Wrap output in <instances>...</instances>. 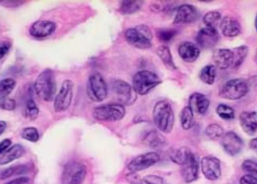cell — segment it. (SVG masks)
Segmentation results:
<instances>
[{
  "label": "cell",
  "instance_id": "f546056e",
  "mask_svg": "<svg viewBox=\"0 0 257 184\" xmlns=\"http://www.w3.org/2000/svg\"><path fill=\"white\" fill-rule=\"evenodd\" d=\"M17 82L12 78H5L0 81V101L7 99L16 87Z\"/></svg>",
  "mask_w": 257,
  "mask_h": 184
},
{
  "label": "cell",
  "instance_id": "681fc988",
  "mask_svg": "<svg viewBox=\"0 0 257 184\" xmlns=\"http://www.w3.org/2000/svg\"><path fill=\"white\" fill-rule=\"evenodd\" d=\"M254 61H255V63H256V64L257 65V49H256V52H255Z\"/></svg>",
  "mask_w": 257,
  "mask_h": 184
},
{
  "label": "cell",
  "instance_id": "6da1fadb",
  "mask_svg": "<svg viewBox=\"0 0 257 184\" xmlns=\"http://www.w3.org/2000/svg\"><path fill=\"white\" fill-rule=\"evenodd\" d=\"M153 119L159 130L169 133L173 129L175 114L172 105L166 101H160L154 105Z\"/></svg>",
  "mask_w": 257,
  "mask_h": 184
},
{
  "label": "cell",
  "instance_id": "603a6c76",
  "mask_svg": "<svg viewBox=\"0 0 257 184\" xmlns=\"http://www.w3.org/2000/svg\"><path fill=\"white\" fill-rule=\"evenodd\" d=\"M24 153H25V150L22 145L15 144L10 148H8L0 156V165H7L16 159H20L24 156Z\"/></svg>",
  "mask_w": 257,
  "mask_h": 184
},
{
  "label": "cell",
  "instance_id": "ab89813d",
  "mask_svg": "<svg viewBox=\"0 0 257 184\" xmlns=\"http://www.w3.org/2000/svg\"><path fill=\"white\" fill-rule=\"evenodd\" d=\"M17 103L15 99H5L0 101V108L4 111H12L16 108Z\"/></svg>",
  "mask_w": 257,
  "mask_h": 184
},
{
  "label": "cell",
  "instance_id": "ee69618b",
  "mask_svg": "<svg viewBox=\"0 0 257 184\" xmlns=\"http://www.w3.org/2000/svg\"><path fill=\"white\" fill-rule=\"evenodd\" d=\"M11 144H12V140L9 138H6L0 142V156L10 147Z\"/></svg>",
  "mask_w": 257,
  "mask_h": 184
},
{
  "label": "cell",
  "instance_id": "8992f818",
  "mask_svg": "<svg viewBox=\"0 0 257 184\" xmlns=\"http://www.w3.org/2000/svg\"><path fill=\"white\" fill-rule=\"evenodd\" d=\"M93 114L99 121L116 122L124 117L126 109L123 105L119 103L108 104L95 108Z\"/></svg>",
  "mask_w": 257,
  "mask_h": 184
},
{
  "label": "cell",
  "instance_id": "e575fe53",
  "mask_svg": "<svg viewBox=\"0 0 257 184\" xmlns=\"http://www.w3.org/2000/svg\"><path fill=\"white\" fill-rule=\"evenodd\" d=\"M39 114V109L33 98H30L26 104V115L30 120H35Z\"/></svg>",
  "mask_w": 257,
  "mask_h": 184
},
{
  "label": "cell",
  "instance_id": "4dcf8cb0",
  "mask_svg": "<svg viewBox=\"0 0 257 184\" xmlns=\"http://www.w3.org/2000/svg\"><path fill=\"white\" fill-rule=\"evenodd\" d=\"M144 2L123 1L120 3V11L123 15H132L140 10Z\"/></svg>",
  "mask_w": 257,
  "mask_h": 184
},
{
  "label": "cell",
  "instance_id": "2e32d148",
  "mask_svg": "<svg viewBox=\"0 0 257 184\" xmlns=\"http://www.w3.org/2000/svg\"><path fill=\"white\" fill-rule=\"evenodd\" d=\"M199 18L197 9L192 5L184 4L178 7L174 23L177 24H191Z\"/></svg>",
  "mask_w": 257,
  "mask_h": 184
},
{
  "label": "cell",
  "instance_id": "44dd1931",
  "mask_svg": "<svg viewBox=\"0 0 257 184\" xmlns=\"http://www.w3.org/2000/svg\"><path fill=\"white\" fill-rule=\"evenodd\" d=\"M178 54L184 61L193 63L199 58L200 49L195 44L185 42L181 44L178 48Z\"/></svg>",
  "mask_w": 257,
  "mask_h": 184
},
{
  "label": "cell",
  "instance_id": "f1b7e54d",
  "mask_svg": "<svg viewBox=\"0 0 257 184\" xmlns=\"http://www.w3.org/2000/svg\"><path fill=\"white\" fill-rule=\"evenodd\" d=\"M27 171H28V168H27V165H20L9 167V168H6L0 172V179L1 180H6V179L13 177V176L26 174Z\"/></svg>",
  "mask_w": 257,
  "mask_h": 184
},
{
  "label": "cell",
  "instance_id": "83f0119b",
  "mask_svg": "<svg viewBox=\"0 0 257 184\" xmlns=\"http://www.w3.org/2000/svg\"><path fill=\"white\" fill-rule=\"evenodd\" d=\"M248 51V47L245 46V45H241V46L238 47V48H234L233 51H232L234 60L233 64L232 66L233 69H238L242 65L245 59L247 58Z\"/></svg>",
  "mask_w": 257,
  "mask_h": 184
},
{
  "label": "cell",
  "instance_id": "8fae6325",
  "mask_svg": "<svg viewBox=\"0 0 257 184\" xmlns=\"http://www.w3.org/2000/svg\"><path fill=\"white\" fill-rule=\"evenodd\" d=\"M160 155L155 152L143 153L135 157L128 164L127 169L130 173H136L138 171H143L150 167L155 165L160 161Z\"/></svg>",
  "mask_w": 257,
  "mask_h": 184
},
{
  "label": "cell",
  "instance_id": "816d5d0a",
  "mask_svg": "<svg viewBox=\"0 0 257 184\" xmlns=\"http://www.w3.org/2000/svg\"><path fill=\"white\" fill-rule=\"evenodd\" d=\"M132 184H142V183H139V182H134V183H133Z\"/></svg>",
  "mask_w": 257,
  "mask_h": 184
},
{
  "label": "cell",
  "instance_id": "d6986e66",
  "mask_svg": "<svg viewBox=\"0 0 257 184\" xmlns=\"http://www.w3.org/2000/svg\"><path fill=\"white\" fill-rule=\"evenodd\" d=\"M240 125L243 131L248 135H253L257 132V112L244 111L240 114Z\"/></svg>",
  "mask_w": 257,
  "mask_h": 184
},
{
  "label": "cell",
  "instance_id": "1f68e13d",
  "mask_svg": "<svg viewBox=\"0 0 257 184\" xmlns=\"http://www.w3.org/2000/svg\"><path fill=\"white\" fill-rule=\"evenodd\" d=\"M205 134L211 139L217 140L222 138L224 135V129L217 123H211L205 129Z\"/></svg>",
  "mask_w": 257,
  "mask_h": 184
},
{
  "label": "cell",
  "instance_id": "52a82bcc",
  "mask_svg": "<svg viewBox=\"0 0 257 184\" xmlns=\"http://www.w3.org/2000/svg\"><path fill=\"white\" fill-rule=\"evenodd\" d=\"M87 94L94 102H102L108 96V87L103 76L94 72L89 78L87 86Z\"/></svg>",
  "mask_w": 257,
  "mask_h": 184
},
{
  "label": "cell",
  "instance_id": "ffe728a7",
  "mask_svg": "<svg viewBox=\"0 0 257 184\" xmlns=\"http://www.w3.org/2000/svg\"><path fill=\"white\" fill-rule=\"evenodd\" d=\"M189 107L193 112L199 114H205L210 106V101L206 96L199 93H193L189 99Z\"/></svg>",
  "mask_w": 257,
  "mask_h": 184
},
{
  "label": "cell",
  "instance_id": "b9f144b4",
  "mask_svg": "<svg viewBox=\"0 0 257 184\" xmlns=\"http://www.w3.org/2000/svg\"><path fill=\"white\" fill-rule=\"evenodd\" d=\"M12 48V44L7 41H0V59L6 57Z\"/></svg>",
  "mask_w": 257,
  "mask_h": 184
},
{
  "label": "cell",
  "instance_id": "7c38bea8",
  "mask_svg": "<svg viewBox=\"0 0 257 184\" xmlns=\"http://www.w3.org/2000/svg\"><path fill=\"white\" fill-rule=\"evenodd\" d=\"M202 174L209 180H216L221 175L220 161L214 156H205L201 160Z\"/></svg>",
  "mask_w": 257,
  "mask_h": 184
},
{
  "label": "cell",
  "instance_id": "f35d334b",
  "mask_svg": "<svg viewBox=\"0 0 257 184\" xmlns=\"http://www.w3.org/2000/svg\"><path fill=\"white\" fill-rule=\"evenodd\" d=\"M177 34V31L175 30H170V29H165V30H160L158 32V38L163 42H167L172 40L175 35Z\"/></svg>",
  "mask_w": 257,
  "mask_h": 184
},
{
  "label": "cell",
  "instance_id": "277c9868",
  "mask_svg": "<svg viewBox=\"0 0 257 184\" xmlns=\"http://www.w3.org/2000/svg\"><path fill=\"white\" fill-rule=\"evenodd\" d=\"M125 38L128 44L139 49H148L152 46L153 34L148 26L139 25L128 29Z\"/></svg>",
  "mask_w": 257,
  "mask_h": 184
},
{
  "label": "cell",
  "instance_id": "7dc6e473",
  "mask_svg": "<svg viewBox=\"0 0 257 184\" xmlns=\"http://www.w3.org/2000/svg\"><path fill=\"white\" fill-rule=\"evenodd\" d=\"M249 146H250L251 150H253V151L256 152L257 153V138H253V139L250 140Z\"/></svg>",
  "mask_w": 257,
  "mask_h": 184
},
{
  "label": "cell",
  "instance_id": "9a60e30c",
  "mask_svg": "<svg viewBox=\"0 0 257 184\" xmlns=\"http://www.w3.org/2000/svg\"><path fill=\"white\" fill-rule=\"evenodd\" d=\"M57 28L55 23L51 21H37L33 23L29 30V33L36 39H43L51 36Z\"/></svg>",
  "mask_w": 257,
  "mask_h": 184
},
{
  "label": "cell",
  "instance_id": "ba28073f",
  "mask_svg": "<svg viewBox=\"0 0 257 184\" xmlns=\"http://www.w3.org/2000/svg\"><path fill=\"white\" fill-rule=\"evenodd\" d=\"M87 175V168L79 162H70L64 167L62 184H82Z\"/></svg>",
  "mask_w": 257,
  "mask_h": 184
},
{
  "label": "cell",
  "instance_id": "e0dca14e",
  "mask_svg": "<svg viewBox=\"0 0 257 184\" xmlns=\"http://www.w3.org/2000/svg\"><path fill=\"white\" fill-rule=\"evenodd\" d=\"M199 168V161L194 153H192L187 162L181 165V176L184 182L190 183L197 180Z\"/></svg>",
  "mask_w": 257,
  "mask_h": 184
},
{
  "label": "cell",
  "instance_id": "7bdbcfd3",
  "mask_svg": "<svg viewBox=\"0 0 257 184\" xmlns=\"http://www.w3.org/2000/svg\"><path fill=\"white\" fill-rule=\"evenodd\" d=\"M241 184H257V177L251 174H245L240 179Z\"/></svg>",
  "mask_w": 257,
  "mask_h": 184
},
{
  "label": "cell",
  "instance_id": "5bb4252c",
  "mask_svg": "<svg viewBox=\"0 0 257 184\" xmlns=\"http://www.w3.org/2000/svg\"><path fill=\"white\" fill-rule=\"evenodd\" d=\"M196 39L199 47L204 49H210L217 45L220 35L215 27H205L199 30Z\"/></svg>",
  "mask_w": 257,
  "mask_h": 184
},
{
  "label": "cell",
  "instance_id": "7402d4cb",
  "mask_svg": "<svg viewBox=\"0 0 257 184\" xmlns=\"http://www.w3.org/2000/svg\"><path fill=\"white\" fill-rule=\"evenodd\" d=\"M220 30L225 37L233 38L239 34L241 32V27L235 18L226 16L222 20Z\"/></svg>",
  "mask_w": 257,
  "mask_h": 184
},
{
  "label": "cell",
  "instance_id": "9c48e42d",
  "mask_svg": "<svg viewBox=\"0 0 257 184\" xmlns=\"http://www.w3.org/2000/svg\"><path fill=\"white\" fill-rule=\"evenodd\" d=\"M111 90L114 98L120 105H130L136 102L137 96L133 87L122 80H115L111 84Z\"/></svg>",
  "mask_w": 257,
  "mask_h": 184
},
{
  "label": "cell",
  "instance_id": "d4e9b609",
  "mask_svg": "<svg viewBox=\"0 0 257 184\" xmlns=\"http://www.w3.org/2000/svg\"><path fill=\"white\" fill-rule=\"evenodd\" d=\"M156 53H157V56L160 57L161 61L163 62V64L166 66V68L171 69V70H175L177 69L169 47L166 46V45H161V46L157 48Z\"/></svg>",
  "mask_w": 257,
  "mask_h": 184
},
{
  "label": "cell",
  "instance_id": "8d00e7d4",
  "mask_svg": "<svg viewBox=\"0 0 257 184\" xmlns=\"http://www.w3.org/2000/svg\"><path fill=\"white\" fill-rule=\"evenodd\" d=\"M221 18V14L220 12L217 11H211L205 14L203 18V22L206 27H214L215 24L220 21Z\"/></svg>",
  "mask_w": 257,
  "mask_h": 184
},
{
  "label": "cell",
  "instance_id": "60d3db41",
  "mask_svg": "<svg viewBox=\"0 0 257 184\" xmlns=\"http://www.w3.org/2000/svg\"><path fill=\"white\" fill-rule=\"evenodd\" d=\"M142 184H168L163 177L157 175H148L144 177Z\"/></svg>",
  "mask_w": 257,
  "mask_h": 184
},
{
  "label": "cell",
  "instance_id": "7a4b0ae2",
  "mask_svg": "<svg viewBox=\"0 0 257 184\" xmlns=\"http://www.w3.org/2000/svg\"><path fill=\"white\" fill-rule=\"evenodd\" d=\"M34 89L37 96L42 100L51 102L54 99L57 85L52 70L47 69L39 74L35 81Z\"/></svg>",
  "mask_w": 257,
  "mask_h": 184
},
{
  "label": "cell",
  "instance_id": "c3c4849f",
  "mask_svg": "<svg viewBox=\"0 0 257 184\" xmlns=\"http://www.w3.org/2000/svg\"><path fill=\"white\" fill-rule=\"evenodd\" d=\"M6 127H7V124H6V122L3 121V120H0V135L5 132Z\"/></svg>",
  "mask_w": 257,
  "mask_h": 184
},
{
  "label": "cell",
  "instance_id": "f6af8a7d",
  "mask_svg": "<svg viewBox=\"0 0 257 184\" xmlns=\"http://www.w3.org/2000/svg\"><path fill=\"white\" fill-rule=\"evenodd\" d=\"M30 182V178L27 177H21L14 179L5 184H27Z\"/></svg>",
  "mask_w": 257,
  "mask_h": 184
},
{
  "label": "cell",
  "instance_id": "30bf717a",
  "mask_svg": "<svg viewBox=\"0 0 257 184\" xmlns=\"http://www.w3.org/2000/svg\"><path fill=\"white\" fill-rule=\"evenodd\" d=\"M73 82L70 80L63 81L60 91L54 99V107L56 112L66 111L72 103L73 98Z\"/></svg>",
  "mask_w": 257,
  "mask_h": 184
},
{
  "label": "cell",
  "instance_id": "bcb514c9",
  "mask_svg": "<svg viewBox=\"0 0 257 184\" xmlns=\"http://www.w3.org/2000/svg\"><path fill=\"white\" fill-rule=\"evenodd\" d=\"M247 82V84H248L249 88L257 92V75H253V76L250 77Z\"/></svg>",
  "mask_w": 257,
  "mask_h": 184
},
{
  "label": "cell",
  "instance_id": "74e56055",
  "mask_svg": "<svg viewBox=\"0 0 257 184\" xmlns=\"http://www.w3.org/2000/svg\"><path fill=\"white\" fill-rule=\"evenodd\" d=\"M242 169L246 172L249 173L248 174L257 177V162L252 159H247L244 161L242 163Z\"/></svg>",
  "mask_w": 257,
  "mask_h": 184
},
{
  "label": "cell",
  "instance_id": "3957f363",
  "mask_svg": "<svg viewBox=\"0 0 257 184\" xmlns=\"http://www.w3.org/2000/svg\"><path fill=\"white\" fill-rule=\"evenodd\" d=\"M158 75L151 71H139L133 77V88L136 94L145 96L161 84Z\"/></svg>",
  "mask_w": 257,
  "mask_h": 184
},
{
  "label": "cell",
  "instance_id": "5b68a950",
  "mask_svg": "<svg viewBox=\"0 0 257 184\" xmlns=\"http://www.w3.org/2000/svg\"><path fill=\"white\" fill-rule=\"evenodd\" d=\"M247 81L242 78L229 80L220 89V97L227 100H238L245 96L249 92Z\"/></svg>",
  "mask_w": 257,
  "mask_h": 184
},
{
  "label": "cell",
  "instance_id": "d590c367",
  "mask_svg": "<svg viewBox=\"0 0 257 184\" xmlns=\"http://www.w3.org/2000/svg\"><path fill=\"white\" fill-rule=\"evenodd\" d=\"M21 137L30 142H37L40 138L39 131L35 127H27L23 129Z\"/></svg>",
  "mask_w": 257,
  "mask_h": 184
},
{
  "label": "cell",
  "instance_id": "836d02e7",
  "mask_svg": "<svg viewBox=\"0 0 257 184\" xmlns=\"http://www.w3.org/2000/svg\"><path fill=\"white\" fill-rule=\"evenodd\" d=\"M146 141L148 145L151 146V147H154V148H158V147H162V146L164 145L165 142H166L163 135L157 133V132H150L147 136Z\"/></svg>",
  "mask_w": 257,
  "mask_h": 184
},
{
  "label": "cell",
  "instance_id": "4316f807",
  "mask_svg": "<svg viewBox=\"0 0 257 184\" xmlns=\"http://www.w3.org/2000/svg\"><path fill=\"white\" fill-rule=\"evenodd\" d=\"M217 76V69L213 65H207L202 68L199 73V78L202 82L208 85H212Z\"/></svg>",
  "mask_w": 257,
  "mask_h": 184
},
{
  "label": "cell",
  "instance_id": "484cf974",
  "mask_svg": "<svg viewBox=\"0 0 257 184\" xmlns=\"http://www.w3.org/2000/svg\"><path fill=\"white\" fill-rule=\"evenodd\" d=\"M181 126L184 130H190L195 125L194 112L189 106H186L181 111L180 115Z\"/></svg>",
  "mask_w": 257,
  "mask_h": 184
},
{
  "label": "cell",
  "instance_id": "cb8c5ba5",
  "mask_svg": "<svg viewBox=\"0 0 257 184\" xmlns=\"http://www.w3.org/2000/svg\"><path fill=\"white\" fill-rule=\"evenodd\" d=\"M192 151L187 147H181L174 149L170 152L169 157L172 162L179 165H183L192 155Z\"/></svg>",
  "mask_w": 257,
  "mask_h": 184
},
{
  "label": "cell",
  "instance_id": "4fadbf2b",
  "mask_svg": "<svg viewBox=\"0 0 257 184\" xmlns=\"http://www.w3.org/2000/svg\"><path fill=\"white\" fill-rule=\"evenodd\" d=\"M221 144L226 153L232 156L239 154L244 147L242 139L235 132L229 131L222 137Z\"/></svg>",
  "mask_w": 257,
  "mask_h": 184
},
{
  "label": "cell",
  "instance_id": "ac0fdd59",
  "mask_svg": "<svg viewBox=\"0 0 257 184\" xmlns=\"http://www.w3.org/2000/svg\"><path fill=\"white\" fill-rule=\"evenodd\" d=\"M212 57L215 66L222 70L227 69L233 64L234 55L232 50L226 48L214 50Z\"/></svg>",
  "mask_w": 257,
  "mask_h": 184
},
{
  "label": "cell",
  "instance_id": "d6a6232c",
  "mask_svg": "<svg viewBox=\"0 0 257 184\" xmlns=\"http://www.w3.org/2000/svg\"><path fill=\"white\" fill-rule=\"evenodd\" d=\"M217 115L225 120H230L235 118V110L232 107L225 104H220L216 109Z\"/></svg>",
  "mask_w": 257,
  "mask_h": 184
},
{
  "label": "cell",
  "instance_id": "f907efd6",
  "mask_svg": "<svg viewBox=\"0 0 257 184\" xmlns=\"http://www.w3.org/2000/svg\"><path fill=\"white\" fill-rule=\"evenodd\" d=\"M255 27H256V30L257 31V15L256 17V19H255Z\"/></svg>",
  "mask_w": 257,
  "mask_h": 184
}]
</instances>
